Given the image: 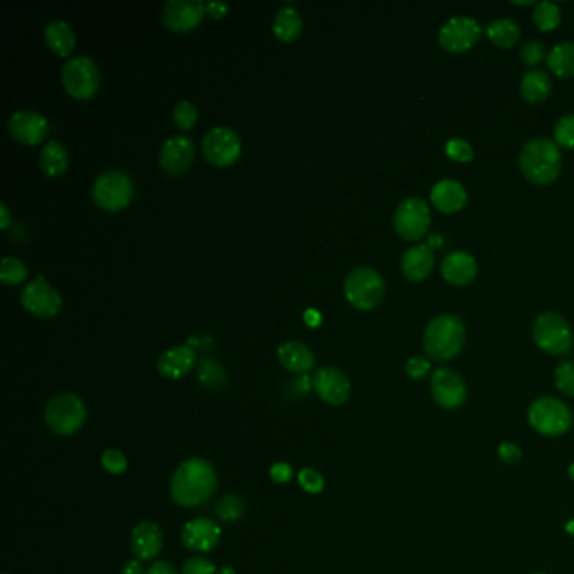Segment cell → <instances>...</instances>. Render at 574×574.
<instances>
[{
    "mask_svg": "<svg viewBox=\"0 0 574 574\" xmlns=\"http://www.w3.org/2000/svg\"><path fill=\"white\" fill-rule=\"evenodd\" d=\"M487 35L490 41L499 48H512L521 37V29L516 20L500 18L492 20L487 26Z\"/></svg>",
    "mask_w": 574,
    "mask_h": 574,
    "instance_id": "obj_31",
    "label": "cell"
},
{
    "mask_svg": "<svg viewBox=\"0 0 574 574\" xmlns=\"http://www.w3.org/2000/svg\"><path fill=\"white\" fill-rule=\"evenodd\" d=\"M532 338L540 351L551 355L570 354L573 347V330L570 323L555 312H544L534 321Z\"/></svg>",
    "mask_w": 574,
    "mask_h": 574,
    "instance_id": "obj_8",
    "label": "cell"
},
{
    "mask_svg": "<svg viewBox=\"0 0 574 574\" xmlns=\"http://www.w3.org/2000/svg\"><path fill=\"white\" fill-rule=\"evenodd\" d=\"M121 574H145V571H144V566H142L140 559H130V561L123 566Z\"/></svg>",
    "mask_w": 574,
    "mask_h": 574,
    "instance_id": "obj_49",
    "label": "cell"
},
{
    "mask_svg": "<svg viewBox=\"0 0 574 574\" xmlns=\"http://www.w3.org/2000/svg\"><path fill=\"white\" fill-rule=\"evenodd\" d=\"M477 261L472 254L465 252H454L446 254L441 261V275L443 278L455 285V287H465L472 283L473 278L477 276Z\"/></svg>",
    "mask_w": 574,
    "mask_h": 574,
    "instance_id": "obj_22",
    "label": "cell"
},
{
    "mask_svg": "<svg viewBox=\"0 0 574 574\" xmlns=\"http://www.w3.org/2000/svg\"><path fill=\"white\" fill-rule=\"evenodd\" d=\"M532 20L539 27L540 31H553L556 29L561 22V11L555 2H539L534 7Z\"/></svg>",
    "mask_w": 574,
    "mask_h": 574,
    "instance_id": "obj_33",
    "label": "cell"
},
{
    "mask_svg": "<svg viewBox=\"0 0 574 574\" xmlns=\"http://www.w3.org/2000/svg\"><path fill=\"white\" fill-rule=\"evenodd\" d=\"M134 182L123 170H106L93 182V201L106 211H120L134 198Z\"/></svg>",
    "mask_w": 574,
    "mask_h": 574,
    "instance_id": "obj_9",
    "label": "cell"
},
{
    "mask_svg": "<svg viewBox=\"0 0 574 574\" xmlns=\"http://www.w3.org/2000/svg\"><path fill=\"white\" fill-rule=\"evenodd\" d=\"M39 166L50 177L63 175L69 166L66 147L59 140H50L39 152Z\"/></svg>",
    "mask_w": 574,
    "mask_h": 574,
    "instance_id": "obj_27",
    "label": "cell"
},
{
    "mask_svg": "<svg viewBox=\"0 0 574 574\" xmlns=\"http://www.w3.org/2000/svg\"><path fill=\"white\" fill-rule=\"evenodd\" d=\"M547 68L556 74L557 78H573L574 76V43L566 41L555 46L547 58H546Z\"/></svg>",
    "mask_w": 574,
    "mask_h": 574,
    "instance_id": "obj_30",
    "label": "cell"
},
{
    "mask_svg": "<svg viewBox=\"0 0 574 574\" xmlns=\"http://www.w3.org/2000/svg\"><path fill=\"white\" fill-rule=\"evenodd\" d=\"M435 267V256L428 244H415L406 250L401 258V273L411 283L426 280Z\"/></svg>",
    "mask_w": 574,
    "mask_h": 574,
    "instance_id": "obj_20",
    "label": "cell"
},
{
    "mask_svg": "<svg viewBox=\"0 0 574 574\" xmlns=\"http://www.w3.org/2000/svg\"><path fill=\"white\" fill-rule=\"evenodd\" d=\"M430 196H431L433 206L441 213H445V214L458 213L469 199V194H467L465 187L462 186L458 181H454V179L438 181L431 189Z\"/></svg>",
    "mask_w": 574,
    "mask_h": 574,
    "instance_id": "obj_24",
    "label": "cell"
},
{
    "mask_svg": "<svg viewBox=\"0 0 574 574\" xmlns=\"http://www.w3.org/2000/svg\"><path fill=\"white\" fill-rule=\"evenodd\" d=\"M29 275L27 265L16 256H5L0 261V280L5 285H19Z\"/></svg>",
    "mask_w": 574,
    "mask_h": 574,
    "instance_id": "obj_32",
    "label": "cell"
},
{
    "mask_svg": "<svg viewBox=\"0 0 574 574\" xmlns=\"http://www.w3.org/2000/svg\"><path fill=\"white\" fill-rule=\"evenodd\" d=\"M270 477L276 484H288L293 478V469L287 462H278L271 467Z\"/></svg>",
    "mask_w": 574,
    "mask_h": 574,
    "instance_id": "obj_46",
    "label": "cell"
},
{
    "mask_svg": "<svg viewBox=\"0 0 574 574\" xmlns=\"http://www.w3.org/2000/svg\"><path fill=\"white\" fill-rule=\"evenodd\" d=\"M44 41L50 50L59 56H68L74 50L76 35L66 20L56 19L44 27Z\"/></svg>",
    "mask_w": 574,
    "mask_h": 574,
    "instance_id": "obj_26",
    "label": "cell"
},
{
    "mask_svg": "<svg viewBox=\"0 0 574 574\" xmlns=\"http://www.w3.org/2000/svg\"><path fill=\"white\" fill-rule=\"evenodd\" d=\"M206 12L211 14L213 18H222V16H226V12H228V4H224V2H221V0L207 2V4H206Z\"/></svg>",
    "mask_w": 574,
    "mask_h": 574,
    "instance_id": "obj_47",
    "label": "cell"
},
{
    "mask_svg": "<svg viewBox=\"0 0 574 574\" xmlns=\"http://www.w3.org/2000/svg\"><path fill=\"white\" fill-rule=\"evenodd\" d=\"M305 322L308 323V325H312V327H317L319 323H321L322 321V315L315 310V308H308L306 312H305L304 315Z\"/></svg>",
    "mask_w": 574,
    "mask_h": 574,
    "instance_id": "obj_51",
    "label": "cell"
},
{
    "mask_svg": "<svg viewBox=\"0 0 574 574\" xmlns=\"http://www.w3.org/2000/svg\"><path fill=\"white\" fill-rule=\"evenodd\" d=\"M145 574H177V571L174 570V566H170L169 562L155 561Z\"/></svg>",
    "mask_w": 574,
    "mask_h": 574,
    "instance_id": "obj_48",
    "label": "cell"
},
{
    "mask_svg": "<svg viewBox=\"0 0 574 574\" xmlns=\"http://www.w3.org/2000/svg\"><path fill=\"white\" fill-rule=\"evenodd\" d=\"M204 157L218 167L235 164L241 155L239 136L229 127H214L203 138Z\"/></svg>",
    "mask_w": 574,
    "mask_h": 574,
    "instance_id": "obj_11",
    "label": "cell"
},
{
    "mask_svg": "<svg viewBox=\"0 0 574 574\" xmlns=\"http://www.w3.org/2000/svg\"><path fill=\"white\" fill-rule=\"evenodd\" d=\"M218 487V473L203 458H189L172 477V499L181 507H198L211 499Z\"/></svg>",
    "mask_w": 574,
    "mask_h": 574,
    "instance_id": "obj_1",
    "label": "cell"
},
{
    "mask_svg": "<svg viewBox=\"0 0 574 574\" xmlns=\"http://www.w3.org/2000/svg\"><path fill=\"white\" fill-rule=\"evenodd\" d=\"M206 14L201 0H167L162 7V22L170 31L187 33L194 29Z\"/></svg>",
    "mask_w": 574,
    "mask_h": 574,
    "instance_id": "obj_15",
    "label": "cell"
},
{
    "mask_svg": "<svg viewBox=\"0 0 574 574\" xmlns=\"http://www.w3.org/2000/svg\"><path fill=\"white\" fill-rule=\"evenodd\" d=\"M555 142L559 147L574 149V113L557 120L555 125Z\"/></svg>",
    "mask_w": 574,
    "mask_h": 574,
    "instance_id": "obj_38",
    "label": "cell"
},
{
    "mask_svg": "<svg viewBox=\"0 0 574 574\" xmlns=\"http://www.w3.org/2000/svg\"><path fill=\"white\" fill-rule=\"evenodd\" d=\"M216 514L224 523H237L244 516V504L237 495L226 493L216 506Z\"/></svg>",
    "mask_w": 574,
    "mask_h": 574,
    "instance_id": "obj_34",
    "label": "cell"
},
{
    "mask_svg": "<svg viewBox=\"0 0 574 574\" xmlns=\"http://www.w3.org/2000/svg\"><path fill=\"white\" fill-rule=\"evenodd\" d=\"M194 142L186 136H170L160 147L159 164L170 175L184 174L194 160Z\"/></svg>",
    "mask_w": 574,
    "mask_h": 574,
    "instance_id": "obj_18",
    "label": "cell"
},
{
    "mask_svg": "<svg viewBox=\"0 0 574 574\" xmlns=\"http://www.w3.org/2000/svg\"><path fill=\"white\" fill-rule=\"evenodd\" d=\"M497 454L500 462H504L506 465H516L523 456V450L514 443H500Z\"/></svg>",
    "mask_w": 574,
    "mask_h": 574,
    "instance_id": "obj_45",
    "label": "cell"
},
{
    "mask_svg": "<svg viewBox=\"0 0 574 574\" xmlns=\"http://www.w3.org/2000/svg\"><path fill=\"white\" fill-rule=\"evenodd\" d=\"M218 574H237V573H235V570H233V568H229V566H224V568H221L220 571H218Z\"/></svg>",
    "mask_w": 574,
    "mask_h": 574,
    "instance_id": "obj_52",
    "label": "cell"
},
{
    "mask_svg": "<svg viewBox=\"0 0 574 574\" xmlns=\"http://www.w3.org/2000/svg\"><path fill=\"white\" fill-rule=\"evenodd\" d=\"M63 86L73 98L88 100L100 88V69L98 65L86 54H76L66 59L61 69Z\"/></svg>",
    "mask_w": 574,
    "mask_h": 574,
    "instance_id": "obj_7",
    "label": "cell"
},
{
    "mask_svg": "<svg viewBox=\"0 0 574 574\" xmlns=\"http://www.w3.org/2000/svg\"><path fill=\"white\" fill-rule=\"evenodd\" d=\"M181 539L187 549L196 553H207L220 544L221 527L211 519L199 517L182 527Z\"/></svg>",
    "mask_w": 574,
    "mask_h": 574,
    "instance_id": "obj_19",
    "label": "cell"
},
{
    "mask_svg": "<svg viewBox=\"0 0 574 574\" xmlns=\"http://www.w3.org/2000/svg\"><path fill=\"white\" fill-rule=\"evenodd\" d=\"M50 120L35 110H19L9 119V132L20 144L35 145L50 134Z\"/></svg>",
    "mask_w": 574,
    "mask_h": 574,
    "instance_id": "obj_16",
    "label": "cell"
},
{
    "mask_svg": "<svg viewBox=\"0 0 574 574\" xmlns=\"http://www.w3.org/2000/svg\"><path fill=\"white\" fill-rule=\"evenodd\" d=\"M198 108L196 105L189 100H182V102L175 103L174 110H172V119L174 123L181 128V130H189L196 125L198 121Z\"/></svg>",
    "mask_w": 574,
    "mask_h": 574,
    "instance_id": "obj_36",
    "label": "cell"
},
{
    "mask_svg": "<svg viewBox=\"0 0 574 574\" xmlns=\"http://www.w3.org/2000/svg\"><path fill=\"white\" fill-rule=\"evenodd\" d=\"M536 574H544V573H536Z\"/></svg>",
    "mask_w": 574,
    "mask_h": 574,
    "instance_id": "obj_56",
    "label": "cell"
},
{
    "mask_svg": "<svg viewBox=\"0 0 574 574\" xmlns=\"http://www.w3.org/2000/svg\"><path fill=\"white\" fill-rule=\"evenodd\" d=\"M344 293L357 310H372L383 302L386 285L383 276L369 267H359L345 276Z\"/></svg>",
    "mask_w": 574,
    "mask_h": 574,
    "instance_id": "obj_4",
    "label": "cell"
},
{
    "mask_svg": "<svg viewBox=\"0 0 574 574\" xmlns=\"http://www.w3.org/2000/svg\"><path fill=\"white\" fill-rule=\"evenodd\" d=\"M196 362V351L190 345H177L159 357L157 369L167 379H181L194 369Z\"/></svg>",
    "mask_w": 574,
    "mask_h": 574,
    "instance_id": "obj_21",
    "label": "cell"
},
{
    "mask_svg": "<svg viewBox=\"0 0 574 574\" xmlns=\"http://www.w3.org/2000/svg\"><path fill=\"white\" fill-rule=\"evenodd\" d=\"M514 4H517V5H532L534 2H514Z\"/></svg>",
    "mask_w": 574,
    "mask_h": 574,
    "instance_id": "obj_55",
    "label": "cell"
},
{
    "mask_svg": "<svg viewBox=\"0 0 574 574\" xmlns=\"http://www.w3.org/2000/svg\"><path fill=\"white\" fill-rule=\"evenodd\" d=\"M430 391L433 401L443 409H456L467 399L465 381L462 379L460 374L448 368H439L431 374Z\"/></svg>",
    "mask_w": 574,
    "mask_h": 574,
    "instance_id": "obj_14",
    "label": "cell"
},
{
    "mask_svg": "<svg viewBox=\"0 0 574 574\" xmlns=\"http://www.w3.org/2000/svg\"><path fill=\"white\" fill-rule=\"evenodd\" d=\"M551 78L542 69H529L521 81V95L529 103H542L551 93Z\"/></svg>",
    "mask_w": 574,
    "mask_h": 574,
    "instance_id": "obj_29",
    "label": "cell"
},
{
    "mask_svg": "<svg viewBox=\"0 0 574 574\" xmlns=\"http://www.w3.org/2000/svg\"><path fill=\"white\" fill-rule=\"evenodd\" d=\"M102 465L106 472L113 473V475H120L128 469L127 456L123 455L117 448H108L103 452Z\"/></svg>",
    "mask_w": 574,
    "mask_h": 574,
    "instance_id": "obj_41",
    "label": "cell"
},
{
    "mask_svg": "<svg viewBox=\"0 0 574 574\" xmlns=\"http://www.w3.org/2000/svg\"><path fill=\"white\" fill-rule=\"evenodd\" d=\"M445 151H446V155L452 160H455V162L467 164V162H470L473 159L472 145L469 142L462 140V138H452V140H448Z\"/></svg>",
    "mask_w": 574,
    "mask_h": 574,
    "instance_id": "obj_40",
    "label": "cell"
},
{
    "mask_svg": "<svg viewBox=\"0 0 574 574\" xmlns=\"http://www.w3.org/2000/svg\"><path fill=\"white\" fill-rule=\"evenodd\" d=\"M198 377L199 383L206 388H221L226 383V374L222 371V368L211 359H204L199 364Z\"/></svg>",
    "mask_w": 574,
    "mask_h": 574,
    "instance_id": "obj_35",
    "label": "cell"
},
{
    "mask_svg": "<svg viewBox=\"0 0 574 574\" xmlns=\"http://www.w3.org/2000/svg\"><path fill=\"white\" fill-rule=\"evenodd\" d=\"M164 546L162 529L155 523H140L132 532V551L136 559L149 561L160 555Z\"/></svg>",
    "mask_w": 574,
    "mask_h": 574,
    "instance_id": "obj_23",
    "label": "cell"
},
{
    "mask_svg": "<svg viewBox=\"0 0 574 574\" xmlns=\"http://www.w3.org/2000/svg\"><path fill=\"white\" fill-rule=\"evenodd\" d=\"M561 160L559 145L549 138L529 140L519 155L524 177L538 186H547L556 181L561 172Z\"/></svg>",
    "mask_w": 574,
    "mask_h": 574,
    "instance_id": "obj_3",
    "label": "cell"
},
{
    "mask_svg": "<svg viewBox=\"0 0 574 574\" xmlns=\"http://www.w3.org/2000/svg\"><path fill=\"white\" fill-rule=\"evenodd\" d=\"M304 29V20L300 12L293 5H283L273 19V35L280 41L291 43Z\"/></svg>",
    "mask_w": 574,
    "mask_h": 574,
    "instance_id": "obj_28",
    "label": "cell"
},
{
    "mask_svg": "<svg viewBox=\"0 0 574 574\" xmlns=\"http://www.w3.org/2000/svg\"><path fill=\"white\" fill-rule=\"evenodd\" d=\"M44 420L52 433L61 437L74 435L85 424V403L73 392L58 394L48 401L44 409Z\"/></svg>",
    "mask_w": 574,
    "mask_h": 574,
    "instance_id": "obj_5",
    "label": "cell"
},
{
    "mask_svg": "<svg viewBox=\"0 0 574 574\" xmlns=\"http://www.w3.org/2000/svg\"><path fill=\"white\" fill-rule=\"evenodd\" d=\"M566 532H568V534H571V536H574V519L573 521H570V523L566 524Z\"/></svg>",
    "mask_w": 574,
    "mask_h": 574,
    "instance_id": "obj_53",
    "label": "cell"
},
{
    "mask_svg": "<svg viewBox=\"0 0 574 574\" xmlns=\"http://www.w3.org/2000/svg\"><path fill=\"white\" fill-rule=\"evenodd\" d=\"M568 475H570V478L574 482V462L568 467Z\"/></svg>",
    "mask_w": 574,
    "mask_h": 574,
    "instance_id": "obj_54",
    "label": "cell"
},
{
    "mask_svg": "<svg viewBox=\"0 0 574 574\" xmlns=\"http://www.w3.org/2000/svg\"><path fill=\"white\" fill-rule=\"evenodd\" d=\"M182 574H218L216 566L206 557H190L187 559Z\"/></svg>",
    "mask_w": 574,
    "mask_h": 574,
    "instance_id": "obj_44",
    "label": "cell"
},
{
    "mask_svg": "<svg viewBox=\"0 0 574 574\" xmlns=\"http://www.w3.org/2000/svg\"><path fill=\"white\" fill-rule=\"evenodd\" d=\"M555 383L561 394L574 398V361H562L557 364Z\"/></svg>",
    "mask_w": 574,
    "mask_h": 574,
    "instance_id": "obj_37",
    "label": "cell"
},
{
    "mask_svg": "<svg viewBox=\"0 0 574 574\" xmlns=\"http://www.w3.org/2000/svg\"><path fill=\"white\" fill-rule=\"evenodd\" d=\"M430 371H431V362L422 355H415L406 362V374L413 381H420L423 377H426Z\"/></svg>",
    "mask_w": 574,
    "mask_h": 574,
    "instance_id": "obj_43",
    "label": "cell"
},
{
    "mask_svg": "<svg viewBox=\"0 0 574 574\" xmlns=\"http://www.w3.org/2000/svg\"><path fill=\"white\" fill-rule=\"evenodd\" d=\"M312 386L317 396L327 405L338 406L345 403L351 396V381L345 372L337 368H322L315 372Z\"/></svg>",
    "mask_w": 574,
    "mask_h": 574,
    "instance_id": "obj_17",
    "label": "cell"
},
{
    "mask_svg": "<svg viewBox=\"0 0 574 574\" xmlns=\"http://www.w3.org/2000/svg\"><path fill=\"white\" fill-rule=\"evenodd\" d=\"M529 424L544 437L564 435L573 424V413L556 398L542 396L538 398L527 411Z\"/></svg>",
    "mask_w": 574,
    "mask_h": 574,
    "instance_id": "obj_6",
    "label": "cell"
},
{
    "mask_svg": "<svg viewBox=\"0 0 574 574\" xmlns=\"http://www.w3.org/2000/svg\"><path fill=\"white\" fill-rule=\"evenodd\" d=\"M278 359L290 372L305 374L315 366V355L304 342L287 340L278 347Z\"/></svg>",
    "mask_w": 574,
    "mask_h": 574,
    "instance_id": "obj_25",
    "label": "cell"
},
{
    "mask_svg": "<svg viewBox=\"0 0 574 574\" xmlns=\"http://www.w3.org/2000/svg\"><path fill=\"white\" fill-rule=\"evenodd\" d=\"M20 304L35 317H54L63 305V299L56 288L50 285L43 276L29 282L20 291Z\"/></svg>",
    "mask_w": 574,
    "mask_h": 574,
    "instance_id": "obj_13",
    "label": "cell"
},
{
    "mask_svg": "<svg viewBox=\"0 0 574 574\" xmlns=\"http://www.w3.org/2000/svg\"><path fill=\"white\" fill-rule=\"evenodd\" d=\"M482 35V26L477 19L456 16L448 19L439 29V46L448 52H465L472 50Z\"/></svg>",
    "mask_w": 574,
    "mask_h": 574,
    "instance_id": "obj_12",
    "label": "cell"
},
{
    "mask_svg": "<svg viewBox=\"0 0 574 574\" xmlns=\"http://www.w3.org/2000/svg\"><path fill=\"white\" fill-rule=\"evenodd\" d=\"M299 484L308 493H321L325 487V480L321 473L314 469H304L299 472Z\"/></svg>",
    "mask_w": 574,
    "mask_h": 574,
    "instance_id": "obj_42",
    "label": "cell"
},
{
    "mask_svg": "<svg viewBox=\"0 0 574 574\" xmlns=\"http://www.w3.org/2000/svg\"><path fill=\"white\" fill-rule=\"evenodd\" d=\"M392 222L396 233L403 239L418 241L426 235L431 224L430 206L420 198H407L396 207Z\"/></svg>",
    "mask_w": 574,
    "mask_h": 574,
    "instance_id": "obj_10",
    "label": "cell"
},
{
    "mask_svg": "<svg viewBox=\"0 0 574 574\" xmlns=\"http://www.w3.org/2000/svg\"><path fill=\"white\" fill-rule=\"evenodd\" d=\"M467 337L465 323L450 314H443L431 319L423 334L424 353L431 361L446 362L460 354Z\"/></svg>",
    "mask_w": 574,
    "mask_h": 574,
    "instance_id": "obj_2",
    "label": "cell"
},
{
    "mask_svg": "<svg viewBox=\"0 0 574 574\" xmlns=\"http://www.w3.org/2000/svg\"><path fill=\"white\" fill-rule=\"evenodd\" d=\"M12 222V216H11V211L7 207V204H0V224H2V229H7Z\"/></svg>",
    "mask_w": 574,
    "mask_h": 574,
    "instance_id": "obj_50",
    "label": "cell"
},
{
    "mask_svg": "<svg viewBox=\"0 0 574 574\" xmlns=\"http://www.w3.org/2000/svg\"><path fill=\"white\" fill-rule=\"evenodd\" d=\"M519 56H521V59L527 66H538L539 63H542L547 58L544 44L538 39H531V41L524 43Z\"/></svg>",
    "mask_w": 574,
    "mask_h": 574,
    "instance_id": "obj_39",
    "label": "cell"
}]
</instances>
